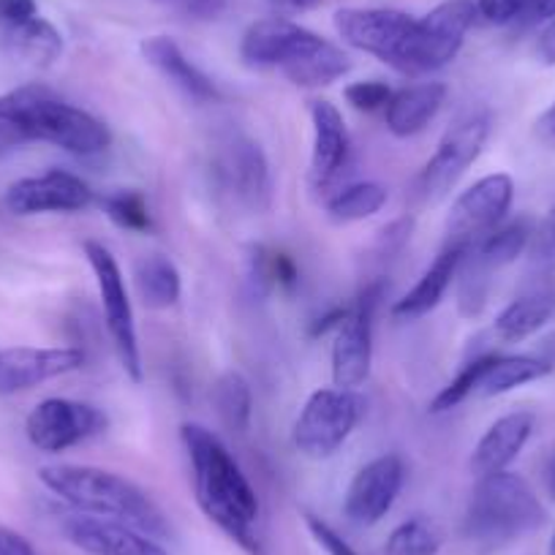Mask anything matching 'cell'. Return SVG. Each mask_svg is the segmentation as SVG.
Listing matches in <instances>:
<instances>
[{"label": "cell", "instance_id": "cb8c5ba5", "mask_svg": "<svg viewBox=\"0 0 555 555\" xmlns=\"http://www.w3.org/2000/svg\"><path fill=\"white\" fill-rule=\"evenodd\" d=\"M351 72V57L346 55L340 47H335L333 41L322 39L319 36L308 50H302L295 61L286 63L281 68L286 79L297 88H327V85L338 82L340 77Z\"/></svg>", "mask_w": 555, "mask_h": 555}, {"label": "cell", "instance_id": "f6af8a7d", "mask_svg": "<svg viewBox=\"0 0 555 555\" xmlns=\"http://www.w3.org/2000/svg\"><path fill=\"white\" fill-rule=\"evenodd\" d=\"M411 227H414V221H395L392 227H387L384 229V234H382V243H384V250H400L403 248V243L405 240L411 237Z\"/></svg>", "mask_w": 555, "mask_h": 555}, {"label": "cell", "instance_id": "2e32d148", "mask_svg": "<svg viewBox=\"0 0 555 555\" xmlns=\"http://www.w3.org/2000/svg\"><path fill=\"white\" fill-rule=\"evenodd\" d=\"M85 365L77 346H14L0 351V395H17Z\"/></svg>", "mask_w": 555, "mask_h": 555}, {"label": "cell", "instance_id": "83f0119b", "mask_svg": "<svg viewBox=\"0 0 555 555\" xmlns=\"http://www.w3.org/2000/svg\"><path fill=\"white\" fill-rule=\"evenodd\" d=\"M7 39L14 55L23 57L30 66L47 68L63 55L61 30L44 17H34L28 23L17 25V28H7Z\"/></svg>", "mask_w": 555, "mask_h": 555}, {"label": "cell", "instance_id": "ab89813d", "mask_svg": "<svg viewBox=\"0 0 555 555\" xmlns=\"http://www.w3.org/2000/svg\"><path fill=\"white\" fill-rule=\"evenodd\" d=\"M306 526L308 531H311V537L317 539L319 547H322L327 555H357V550L351 547V544L346 542L335 528H330L322 517L306 515Z\"/></svg>", "mask_w": 555, "mask_h": 555}, {"label": "cell", "instance_id": "681fc988", "mask_svg": "<svg viewBox=\"0 0 555 555\" xmlns=\"http://www.w3.org/2000/svg\"><path fill=\"white\" fill-rule=\"evenodd\" d=\"M281 7L289 9V12H311V9H317L322 0H278Z\"/></svg>", "mask_w": 555, "mask_h": 555}, {"label": "cell", "instance_id": "52a82bcc", "mask_svg": "<svg viewBox=\"0 0 555 555\" xmlns=\"http://www.w3.org/2000/svg\"><path fill=\"white\" fill-rule=\"evenodd\" d=\"M88 264L95 275V286H99L101 311H104L106 333H109L115 354L120 360L122 371L128 373L131 382H142L145 378V367H142V351H139V335L137 322H133V308L128 300L126 278H122L120 264L112 256V250L104 243L88 240L82 245Z\"/></svg>", "mask_w": 555, "mask_h": 555}, {"label": "cell", "instance_id": "8992f818", "mask_svg": "<svg viewBox=\"0 0 555 555\" xmlns=\"http://www.w3.org/2000/svg\"><path fill=\"white\" fill-rule=\"evenodd\" d=\"M477 23V7L468 0H444L434 12L416 20L414 36L395 72L423 77L450 66L463 50L468 30Z\"/></svg>", "mask_w": 555, "mask_h": 555}, {"label": "cell", "instance_id": "e0dca14e", "mask_svg": "<svg viewBox=\"0 0 555 555\" xmlns=\"http://www.w3.org/2000/svg\"><path fill=\"white\" fill-rule=\"evenodd\" d=\"M63 533L74 547L88 555H169L162 539L109 517L77 512L63 520Z\"/></svg>", "mask_w": 555, "mask_h": 555}, {"label": "cell", "instance_id": "c3c4849f", "mask_svg": "<svg viewBox=\"0 0 555 555\" xmlns=\"http://www.w3.org/2000/svg\"><path fill=\"white\" fill-rule=\"evenodd\" d=\"M542 482H544V490H547L550 499L555 501V447L547 452V457H544V463H542Z\"/></svg>", "mask_w": 555, "mask_h": 555}, {"label": "cell", "instance_id": "1f68e13d", "mask_svg": "<svg viewBox=\"0 0 555 555\" xmlns=\"http://www.w3.org/2000/svg\"><path fill=\"white\" fill-rule=\"evenodd\" d=\"M387 189L382 183H354L340 189L333 199L327 202V212L338 223L365 221L376 216L387 205Z\"/></svg>", "mask_w": 555, "mask_h": 555}, {"label": "cell", "instance_id": "ffe728a7", "mask_svg": "<svg viewBox=\"0 0 555 555\" xmlns=\"http://www.w3.org/2000/svg\"><path fill=\"white\" fill-rule=\"evenodd\" d=\"M533 425H537V416L531 411H512V414L499 416L485 430L479 444L474 447L472 468L477 474V479L488 477V474L506 472L520 457L522 447L531 439Z\"/></svg>", "mask_w": 555, "mask_h": 555}, {"label": "cell", "instance_id": "4316f807", "mask_svg": "<svg viewBox=\"0 0 555 555\" xmlns=\"http://www.w3.org/2000/svg\"><path fill=\"white\" fill-rule=\"evenodd\" d=\"M133 281L142 302L153 311H167V308L178 306L180 295H183V278L175 261L169 256L151 254L145 259L137 261L133 270Z\"/></svg>", "mask_w": 555, "mask_h": 555}, {"label": "cell", "instance_id": "bcb514c9", "mask_svg": "<svg viewBox=\"0 0 555 555\" xmlns=\"http://www.w3.org/2000/svg\"><path fill=\"white\" fill-rule=\"evenodd\" d=\"M537 55L544 66H555V17L542 28L537 41Z\"/></svg>", "mask_w": 555, "mask_h": 555}, {"label": "cell", "instance_id": "484cf974", "mask_svg": "<svg viewBox=\"0 0 555 555\" xmlns=\"http://www.w3.org/2000/svg\"><path fill=\"white\" fill-rule=\"evenodd\" d=\"M553 373V360L542 354H493L488 371L479 378L477 395L482 398H499L517 387L539 382Z\"/></svg>", "mask_w": 555, "mask_h": 555}, {"label": "cell", "instance_id": "f907efd6", "mask_svg": "<svg viewBox=\"0 0 555 555\" xmlns=\"http://www.w3.org/2000/svg\"><path fill=\"white\" fill-rule=\"evenodd\" d=\"M547 555H555V531H553V537H550V544H547Z\"/></svg>", "mask_w": 555, "mask_h": 555}, {"label": "cell", "instance_id": "9c48e42d", "mask_svg": "<svg viewBox=\"0 0 555 555\" xmlns=\"http://www.w3.org/2000/svg\"><path fill=\"white\" fill-rule=\"evenodd\" d=\"M384 284H367L346 308L344 322L333 333V382L340 389H357L371 376L373 319L382 302Z\"/></svg>", "mask_w": 555, "mask_h": 555}, {"label": "cell", "instance_id": "f35d334b", "mask_svg": "<svg viewBox=\"0 0 555 555\" xmlns=\"http://www.w3.org/2000/svg\"><path fill=\"white\" fill-rule=\"evenodd\" d=\"M533 261L544 270H555V205L539 229H533Z\"/></svg>", "mask_w": 555, "mask_h": 555}, {"label": "cell", "instance_id": "d590c367", "mask_svg": "<svg viewBox=\"0 0 555 555\" xmlns=\"http://www.w3.org/2000/svg\"><path fill=\"white\" fill-rule=\"evenodd\" d=\"M490 360H493V354H479V357H474L472 362H466V365H463V371L457 373V376L452 378V382L447 384L439 395H436L434 403H430V411H434V414H444V411H452L455 405H461L466 398L477 395L479 378H482V373L488 371Z\"/></svg>", "mask_w": 555, "mask_h": 555}, {"label": "cell", "instance_id": "836d02e7", "mask_svg": "<svg viewBox=\"0 0 555 555\" xmlns=\"http://www.w3.org/2000/svg\"><path fill=\"white\" fill-rule=\"evenodd\" d=\"M490 275L493 272L488 267L479 264L472 256V250H466L457 267V308H461L463 317L474 319L485 311L488 306V289H490Z\"/></svg>", "mask_w": 555, "mask_h": 555}, {"label": "cell", "instance_id": "44dd1931", "mask_svg": "<svg viewBox=\"0 0 555 555\" xmlns=\"http://www.w3.org/2000/svg\"><path fill=\"white\" fill-rule=\"evenodd\" d=\"M139 50H142V57H145L164 79H169L175 88L183 90L189 99L199 101V104H210V101L221 99L218 85L212 82L196 63H191L189 57H185V52L180 50L178 41L169 39V36H147V39L139 44Z\"/></svg>", "mask_w": 555, "mask_h": 555}, {"label": "cell", "instance_id": "277c9868", "mask_svg": "<svg viewBox=\"0 0 555 555\" xmlns=\"http://www.w3.org/2000/svg\"><path fill=\"white\" fill-rule=\"evenodd\" d=\"M544 517L547 512L531 485L506 468L477 479L463 517V533L482 547H501L537 531L544 526Z\"/></svg>", "mask_w": 555, "mask_h": 555}, {"label": "cell", "instance_id": "f546056e", "mask_svg": "<svg viewBox=\"0 0 555 555\" xmlns=\"http://www.w3.org/2000/svg\"><path fill=\"white\" fill-rule=\"evenodd\" d=\"M212 409H216L218 420L227 425L232 434H245L250 428V414H254V395H250V384L245 382L243 373L227 371L216 382L210 392Z\"/></svg>", "mask_w": 555, "mask_h": 555}, {"label": "cell", "instance_id": "9a60e30c", "mask_svg": "<svg viewBox=\"0 0 555 555\" xmlns=\"http://www.w3.org/2000/svg\"><path fill=\"white\" fill-rule=\"evenodd\" d=\"M218 178L221 185L234 196L237 205L250 212H264L272 199L270 164L259 142L248 137H234L223 145L218 156Z\"/></svg>", "mask_w": 555, "mask_h": 555}, {"label": "cell", "instance_id": "7a4b0ae2", "mask_svg": "<svg viewBox=\"0 0 555 555\" xmlns=\"http://www.w3.org/2000/svg\"><path fill=\"white\" fill-rule=\"evenodd\" d=\"M0 122L23 142H47L79 158L99 156L112 145V131L104 120L39 82L0 95Z\"/></svg>", "mask_w": 555, "mask_h": 555}, {"label": "cell", "instance_id": "d6986e66", "mask_svg": "<svg viewBox=\"0 0 555 555\" xmlns=\"http://www.w3.org/2000/svg\"><path fill=\"white\" fill-rule=\"evenodd\" d=\"M313 151H311V183L317 191L330 189L346 169L351 153L349 128L333 101L311 104Z\"/></svg>", "mask_w": 555, "mask_h": 555}, {"label": "cell", "instance_id": "8d00e7d4", "mask_svg": "<svg viewBox=\"0 0 555 555\" xmlns=\"http://www.w3.org/2000/svg\"><path fill=\"white\" fill-rule=\"evenodd\" d=\"M344 95L357 112H378L392 99V88L387 82H382V79H362V82L349 85L344 90Z\"/></svg>", "mask_w": 555, "mask_h": 555}, {"label": "cell", "instance_id": "30bf717a", "mask_svg": "<svg viewBox=\"0 0 555 555\" xmlns=\"http://www.w3.org/2000/svg\"><path fill=\"white\" fill-rule=\"evenodd\" d=\"M515 202V180L506 172L485 175L452 202L447 218V243L472 248L506 221Z\"/></svg>", "mask_w": 555, "mask_h": 555}, {"label": "cell", "instance_id": "d4e9b609", "mask_svg": "<svg viewBox=\"0 0 555 555\" xmlns=\"http://www.w3.org/2000/svg\"><path fill=\"white\" fill-rule=\"evenodd\" d=\"M555 317V295L547 289L531 292L512 300L504 311L495 317L493 333L504 344H520V340L537 335L550 319Z\"/></svg>", "mask_w": 555, "mask_h": 555}, {"label": "cell", "instance_id": "4fadbf2b", "mask_svg": "<svg viewBox=\"0 0 555 555\" xmlns=\"http://www.w3.org/2000/svg\"><path fill=\"white\" fill-rule=\"evenodd\" d=\"M95 202L93 189L82 178L61 169H50L36 178L12 183L3 205L14 216H44V212H82Z\"/></svg>", "mask_w": 555, "mask_h": 555}, {"label": "cell", "instance_id": "3957f363", "mask_svg": "<svg viewBox=\"0 0 555 555\" xmlns=\"http://www.w3.org/2000/svg\"><path fill=\"white\" fill-rule=\"evenodd\" d=\"M39 479L52 495L66 501L72 509L82 512V515L128 522L156 539H164L169 533V522L156 501L137 482L120 477V474L95 466L57 463V466L39 468Z\"/></svg>", "mask_w": 555, "mask_h": 555}, {"label": "cell", "instance_id": "7c38bea8", "mask_svg": "<svg viewBox=\"0 0 555 555\" xmlns=\"http://www.w3.org/2000/svg\"><path fill=\"white\" fill-rule=\"evenodd\" d=\"M106 428V416L95 405L72 398H47L25 420L28 441L39 452L57 455Z\"/></svg>", "mask_w": 555, "mask_h": 555}, {"label": "cell", "instance_id": "5bb4252c", "mask_svg": "<svg viewBox=\"0 0 555 555\" xmlns=\"http://www.w3.org/2000/svg\"><path fill=\"white\" fill-rule=\"evenodd\" d=\"M405 468L400 455L389 452V455L373 457L371 463L360 468L351 479L349 490H346L344 512L354 526H376L398 501L400 490H403Z\"/></svg>", "mask_w": 555, "mask_h": 555}, {"label": "cell", "instance_id": "603a6c76", "mask_svg": "<svg viewBox=\"0 0 555 555\" xmlns=\"http://www.w3.org/2000/svg\"><path fill=\"white\" fill-rule=\"evenodd\" d=\"M466 250L468 248H463V245L447 243L444 248H441V254L430 261L428 270L423 272V278L416 281L414 289L395 302L392 317L423 319L428 317L430 311H436V308L441 306V300H444L447 292H450V286L455 284L457 267H461V259Z\"/></svg>", "mask_w": 555, "mask_h": 555}, {"label": "cell", "instance_id": "6da1fadb", "mask_svg": "<svg viewBox=\"0 0 555 555\" xmlns=\"http://www.w3.org/2000/svg\"><path fill=\"white\" fill-rule=\"evenodd\" d=\"M185 452L194 472L196 504L207 520L216 522L234 544L248 555H264L256 520H259V495L250 488L248 477L221 439L205 425L185 423L180 428Z\"/></svg>", "mask_w": 555, "mask_h": 555}, {"label": "cell", "instance_id": "7bdbcfd3", "mask_svg": "<svg viewBox=\"0 0 555 555\" xmlns=\"http://www.w3.org/2000/svg\"><path fill=\"white\" fill-rule=\"evenodd\" d=\"M555 17V0H526L520 20L515 25L533 28V25H547Z\"/></svg>", "mask_w": 555, "mask_h": 555}, {"label": "cell", "instance_id": "7402d4cb", "mask_svg": "<svg viewBox=\"0 0 555 555\" xmlns=\"http://www.w3.org/2000/svg\"><path fill=\"white\" fill-rule=\"evenodd\" d=\"M447 101L444 82H414L405 88L392 90V99L384 106L387 128L400 139L416 137L430 126Z\"/></svg>", "mask_w": 555, "mask_h": 555}, {"label": "cell", "instance_id": "7dc6e473", "mask_svg": "<svg viewBox=\"0 0 555 555\" xmlns=\"http://www.w3.org/2000/svg\"><path fill=\"white\" fill-rule=\"evenodd\" d=\"M537 133L542 139L544 145L555 147V101L542 112V117L537 120Z\"/></svg>", "mask_w": 555, "mask_h": 555}, {"label": "cell", "instance_id": "ac0fdd59", "mask_svg": "<svg viewBox=\"0 0 555 555\" xmlns=\"http://www.w3.org/2000/svg\"><path fill=\"white\" fill-rule=\"evenodd\" d=\"M319 34L284 17H267L250 25L240 41V55L254 68H284L302 50L313 44Z\"/></svg>", "mask_w": 555, "mask_h": 555}, {"label": "cell", "instance_id": "ee69618b", "mask_svg": "<svg viewBox=\"0 0 555 555\" xmlns=\"http://www.w3.org/2000/svg\"><path fill=\"white\" fill-rule=\"evenodd\" d=\"M0 555H39L34 544L23 537V533L12 531V528H0Z\"/></svg>", "mask_w": 555, "mask_h": 555}, {"label": "cell", "instance_id": "5b68a950", "mask_svg": "<svg viewBox=\"0 0 555 555\" xmlns=\"http://www.w3.org/2000/svg\"><path fill=\"white\" fill-rule=\"evenodd\" d=\"M362 416H365V398L357 389L322 387L302 405L292 430V441L306 457L324 461L349 441Z\"/></svg>", "mask_w": 555, "mask_h": 555}, {"label": "cell", "instance_id": "d6a6232c", "mask_svg": "<svg viewBox=\"0 0 555 555\" xmlns=\"http://www.w3.org/2000/svg\"><path fill=\"white\" fill-rule=\"evenodd\" d=\"M441 547V533L425 517H411L400 522L384 544V555H436Z\"/></svg>", "mask_w": 555, "mask_h": 555}, {"label": "cell", "instance_id": "e575fe53", "mask_svg": "<svg viewBox=\"0 0 555 555\" xmlns=\"http://www.w3.org/2000/svg\"><path fill=\"white\" fill-rule=\"evenodd\" d=\"M99 205L106 212V218L126 232L145 234L153 229L147 199L139 191H112V194L101 196Z\"/></svg>", "mask_w": 555, "mask_h": 555}, {"label": "cell", "instance_id": "8fae6325", "mask_svg": "<svg viewBox=\"0 0 555 555\" xmlns=\"http://www.w3.org/2000/svg\"><path fill=\"white\" fill-rule=\"evenodd\" d=\"M333 23L346 44L392 68H398L416 28V17L398 9H338Z\"/></svg>", "mask_w": 555, "mask_h": 555}, {"label": "cell", "instance_id": "f1b7e54d", "mask_svg": "<svg viewBox=\"0 0 555 555\" xmlns=\"http://www.w3.org/2000/svg\"><path fill=\"white\" fill-rule=\"evenodd\" d=\"M533 240V223L531 218H515L509 223H501L499 229L488 234V237L479 240L477 245H472V256L482 267H488L490 272L501 270V267L512 264L522 250L531 245Z\"/></svg>", "mask_w": 555, "mask_h": 555}, {"label": "cell", "instance_id": "60d3db41", "mask_svg": "<svg viewBox=\"0 0 555 555\" xmlns=\"http://www.w3.org/2000/svg\"><path fill=\"white\" fill-rule=\"evenodd\" d=\"M156 3L191 20H216L227 9L229 0H156Z\"/></svg>", "mask_w": 555, "mask_h": 555}, {"label": "cell", "instance_id": "74e56055", "mask_svg": "<svg viewBox=\"0 0 555 555\" xmlns=\"http://www.w3.org/2000/svg\"><path fill=\"white\" fill-rule=\"evenodd\" d=\"M526 0H477V17H482L490 25H515L520 20Z\"/></svg>", "mask_w": 555, "mask_h": 555}, {"label": "cell", "instance_id": "4dcf8cb0", "mask_svg": "<svg viewBox=\"0 0 555 555\" xmlns=\"http://www.w3.org/2000/svg\"><path fill=\"white\" fill-rule=\"evenodd\" d=\"M250 275L264 292H295L300 284L297 261L286 250L256 245L250 248Z\"/></svg>", "mask_w": 555, "mask_h": 555}, {"label": "cell", "instance_id": "b9f144b4", "mask_svg": "<svg viewBox=\"0 0 555 555\" xmlns=\"http://www.w3.org/2000/svg\"><path fill=\"white\" fill-rule=\"evenodd\" d=\"M34 17H39L36 0H0V25L3 28H17Z\"/></svg>", "mask_w": 555, "mask_h": 555}, {"label": "cell", "instance_id": "ba28073f", "mask_svg": "<svg viewBox=\"0 0 555 555\" xmlns=\"http://www.w3.org/2000/svg\"><path fill=\"white\" fill-rule=\"evenodd\" d=\"M490 112L474 109L457 117L455 126L441 137L439 147L420 172V191L428 202H439L461 183L472 164L482 156L490 139Z\"/></svg>", "mask_w": 555, "mask_h": 555}]
</instances>
